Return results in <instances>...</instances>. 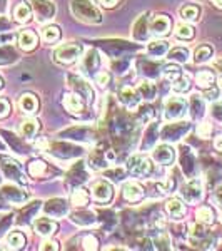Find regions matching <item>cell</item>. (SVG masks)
I'll return each instance as SVG.
<instances>
[{"label":"cell","mask_w":222,"mask_h":251,"mask_svg":"<svg viewBox=\"0 0 222 251\" xmlns=\"http://www.w3.org/2000/svg\"><path fill=\"white\" fill-rule=\"evenodd\" d=\"M211 132H212V126L209 123H202L197 127V134H199V137H204V139H207L211 136Z\"/></svg>","instance_id":"cell-37"},{"label":"cell","mask_w":222,"mask_h":251,"mask_svg":"<svg viewBox=\"0 0 222 251\" xmlns=\"http://www.w3.org/2000/svg\"><path fill=\"white\" fill-rule=\"evenodd\" d=\"M109 80H111V75H109L107 72H97L95 82L99 84L100 87H106L107 84H109Z\"/></svg>","instance_id":"cell-39"},{"label":"cell","mask_w":222,"mask_h":251,"mask_svg":"<svg viewBox=\"0 0 222 251\" xmlns=\"http://www.w3.org/2000/svg\"><path fill=\"white\" fill-rule=\"evenodd\" d=\"M119 2H120V0H99L100 5L106 7V9H112V7H115Z\"/></svg>","instance_id":"cell-43"},{"label":"cell","mask_w":222,"mask_h":251,"mask_svg":"<svg viewBox=\"0 0 222 251\" xmlns=\"http://www.w3.org/2000/svg\"><path fill=\"white\" fill-rule=\"evenodd\" d=\"M70 203L74 204V206H79V208L86 206L89 203V194H87L86 189L77 188L75 191H72V194H70Z\"/></svg>","instance_id":"cell-28"},{"label":"cell","mask_w":222,"mask_h":251,"mask_svg":"<svg viewBox=\"0 0 222 251\" xmlns=\"http://www.w3.org/2000/svg\"><path fill=\"white\" fill-rule=\"evenodd\" d=\"M70 9H72V14H74L80 22H86V24L102 22V14H100L99 9H97L90 0H72Z\"/></svg>","instance_id":"cell-1"},{"label":"cell","mask_w":222,"mask_h":251,"mask_svg":"<svg viewBox=\"0 0 222 251\" xmlns=\"http://www.w3.org/2000/svg\"><path fill=\"white\" fill-rule=\"evenodd\" d=\"M204 97L209 100H216L217 97H219V89H217L216 86L209 87V89H204Z\"/></svg>","instance_id":"cell-40"},{"label":"cell","mask_w":222,"mask_h":251,"mask_svg":"<svg viewBox=\"0 0 222 251\" xmlns=\"http://www.w3.org/2000/svg\"><path fill=\"white\" fill-rule=\"evenodd\" d=\"M180 196H182L189 204L199 203L200 198H202V184H200L197 179L187 181V183L180 188Z\"/></svg>","instance_id":"cell-5"},{"label":"cell","mask_w":222,"mask_h":251,"mask_svg":"<svg viewBox=\"0 0 222 251\" xmlns=\"http://www.w3.org/2000/svg\"><path fill=\"white\" fill-rule=\"evenodd\" d=\"M34 229L35 233L40 234V236H50V234H54L55 231H57V223L52 221L50 218H37L34 223Z\"/></svg>","instance_id":"cell-9"},{"label":"cell","mask_w":222,"mask_h":251,"mask_svg":"<svg viewBox=\"0 0 222 251\" xmlns=\"http://www.w3.org/2000/svg\"><path fill=\"white\" fill-rule=\"evenodd\" d=\"M214 5L219 7V9H222V0H214Z\"/></svg>","instance_id":"cell-49"},{"label":"cell","mask_w":222,"mask_h":251,"mask_svg":"<svg viewBox=\"0 0 222 251\" xmlns=\"http://www.w3.org/2000/svg\"><path fill=\"white\" fill-rule=\"evenodd\" d=\"M196 216H197V221L202 223V225H212L214 218H216L214 216V211L209 206H200V208L197 209Z\"/></svg>","instance_id":"cell-29"},{"label":"cell","mask_w":222,"mask_h":251,"mask_svg":"<svg viewBox=\"0 0 222 251\" xmlns=\"http://www.w3.org/2000/svg\"><path fill=\"white\" fill-rule=\"evenodd\" d=\"M169 52V44L165 40H154L147 46V54L151 57H162Z\"/></svg>","instance_id":"cell-17"},{"label":"cell","mask_w":222,"mask_h":251,"mask_svg":"<svg viewBox=\"0 0 222 251\" xmlns=\"http://www.w3.org/2000/svg\"><path fill=\"white\" fill-rule=\"evenodd\" d=\"M165 209H167V213L171 214V218H174V220H180L185 214V206L179 198L169 200L167 204H165Z\"/></svg>","instance_id":"cell-14"},{"label":"cell","mask_w":222,"mask_h":251,"mask_svg":"<svg viewBox=\"0 0 222 251\" xmlns=\"http://www.w3.org/2000/svg\"><path fill=\"white\" fill-rule=\"evenodd\" d=\"M182 75V72H180V67L179 66H167L164 69V77L167 79V80H177Z\"/></svg>","instance_id":"cell-35"},{"label":"cell","mask_w":222,"mask_h":251,"mask_svg":"<svg viewBox=\"0 0 222 251\" xmlns=\"http://www.w3.org/2000/svg\"><path fill=\"white\" fill-rule=\"evenodd\" d=\"M64 106L67 107V111L74 112V114H79V112L84 111V102L80 99V96L77 94H68L64 99Z\"/></svg>","instance_id":"cell-19"},{"label":"cell","mask_w":222,"mask_h":251,"mask_svg":"<svg viewBox=\"0 0 222 251\" xmlns=\"http://www.w3.org/2000/svg\"><path fill=\"white\" fill-rule=\"evenodd\" d=\"M14 17H15V20H17V22H20V24L29 22L30 17H32V9H30L29 3H19V5L15 7Z\"/></svg>","instance_id":"cell-24"},{"label":"cell","mask_w":222,"mask_h":251,"mask_svg":"<svg viewBox=\"0 0 222 251\" xmlns=\"http://www.w3.org/2000/svg\"><path fill=\"white\" fill-rule=\"evenodd\" d=\"M221 223H222V214H221Z\"/></svg>","instance_id":"cell-51"},{"label":"cell","mask_w":222,"mask_h":251,"mask_svg":"<svg viewBox=\"0 0 222 251\" xmlns=\"http://www.w3.org/2000/svg\"><path fill=\"white\" fill-rule=\"evenodd\" d=\"M191 111H192L194 117H199V116L204 114V102H202V99H200L199 96H192V99H191Z\"/></svg>","instance_id":"cell-33"},{"label":"cell","mask_w":222,"mask_h":251,"mask_svg":"<svg viewBox=\"0 0 222 251\" xmlns=\"http://www.w3.org/2000/svg\"><path fill=\"white\" fill-rule=\"evenodd\" d=\"M139 92L144 99L152 100L155 97V86L152 82H149V80H144V82L139 84Z\"/></svg>","instance_id":"cell-30"},{"label":"cell","mask_w":222,"mask_h":251,"mask_svg":"<svg viewBox=\"0 0 222 251\" xmlns=\"http://www.w3.org/2000/svg\"><path fill=\"white\" fill-rule=\"evenodd\" d=\"M97 67H99V57H97V52L95 50H89L87 55L84 57L82 71H87V69H89V72H95Z\"/></svg>","instance_id":"cell-27"},{"label":"cell","mask_w":222,"mask_h":251,"mask_svg":"<svg viewBox=\"0 0 222 251\" xmlns=\"http://www.w3.org/2000/svg\"><path fill=\"white\" fill-rule=\"evenodd\" d=\"M169 59L177 60V62H187L189 50L185 47H174L172 50H169Z\"/></svg>","instance_id":"cell-31"},{"label":"cell","mask_w":222,"mask_h":251,"mask_svg":"<svg viewBox=\"0 0 222 251\" xmlns=\"http://www.w3.org/2000/svg\"><path fill=\"white\" fill-rule=\"evenodd\" d=\"M40 250H44V251H45V250H59V246H57V243H55V241H45L42 246H40Z\"/></svg>","instance_id":"cell-44"},{"label":"cell","mask_w":222,"mask_h":251,"mask_svg":"<svg viewBox=\"0 0 222 251\" xmlns=\"http://www.w3.org/2000/svg\"><path fill=\"white\" fill-rule=\"evenodd\" d=\"M216 69H217V71H219V74L222 75V60H219V62L216 64Z\"/></svg>","instance_id":"cell-48"},{"label":"cell","mask_w":222,"mask_h":251,"mask_svg":"<svg viewBox=\"0 0 222 251\" xmlns=\"http://www.w3.org/2000/svg\"><path fill=\"white\" fill-rule=\"evenodd\" d=\"M122 194H124V198H126V201H129V203H137V201H140L144 198V189L140 188L137 183H127L126 186H124Z\"/></svg>","instance_id":"cell-12"},{"label":"cell","mask_w":222,"mask_h":251,"mask_svg":"<svg viewBox=\"0 0 222 251\" xmlns=\"http://www.w3.org/2000/svg\"><path fill=\"white\" fill-rule=\"evenodd\" d=\"M84 248H86V250H95L97 248V240L94 236H90V234H89V236L84 238Z\"/></svg>","instance_id":"cell-42"},{"label":"cell","mask_w":222,"mask_h":251,"mask_svg":"<svg viewBox=\"0 0 222 251\" xmlns=\"http://www.w3.org/2000/svg\"><path fill=\"white\" fill-rule=\"evenodd\" d=\"M152 157H154L159 164L171 166L172 163H174V159H176V151H174V148H171V146L160 144V146H157V148L154 149Z\"/></svg>","instance_id":"cell-7"},{"label":"cell","mask_w":222,"mask_h":251,"mask_svg":"<svg viewBox=\"0 0 222 251\" xmlns=\"http://www.w3.org/2000/svg\"><path fill=\"white\" fill-rule=\"evenodd\" d=\"M25 236H23L22 231H10L9 236H7V245H9L10 250H20L25 246Z\"/></svg>","instance_id":"cell-21"},{"label":"cell","mask_w":222,"mask_h":251,"mask_svg":"<svg viewBox=\"0 0 222 251\" xmlns=\"http://www.w3.org/2000/svg\"><path fill=\"white\" fill-rule=\"evenodd\" d=\"M211 114L216 121L222 123V102H214L211 107Z\"/></svg>","instance_id":"cell-38"},{"label":"cell","mask_w":222,"mask_h":251,"mask_svg":"<svg viewBox=\"0 0 222 251\" xmlns=\"http://www.w3.org/2000/svg\"><path fill=\"white\" fill-rule=\"evenodd\" d=\"M19 106L25 114H34V112H37V109H39V100L34 94L25 92V94H22V97H20Z\"/></svg>","instance_id":"cell-13"},{"label":"cell","mask_w":222,"mask_h":251,"mask_svg":"<svg viewBox=\"0 0 222 251\" xmlns=\"http://www.w3.org/2000/svg\"><path fill=\"white\" fill-rule=\"evenodd\" d=\"M176 37L180 40H191L194 37V29L189 24H180L176 27Z\"/></svg>","instance_id":"cell-32"},{"label":"cell","mask_w":222,"mask_h":251,"mask_svg":"<svg viewBox=\"0 0 222 251\" xmlns=\"http://www.w3.org/2000/svg\"><path fill=\"white\" fill-rule=\"evenodd\" d=\"M212 57V47L211 46H199L194 52V62L196 64H202L207 62Z\"/></svg>","instance_id":"cell-25"},{"label":"cell","mask_w":222,"mask_h":251,"mask_svg":"<svg viewBox=\"0 0 222 251\" xmlns=\"http://www.w3.org/2000/svg\"><path fill=\"white\" fill-rule=\"evenodd\" d=\"M127 171L132 176L137 177H147L152 173V164L149 161V157H145L142 154H134L132 157H129L127 161Z\"/></svg>","instance_id":"cell-4"},{"label":"cell","mask_w":222,"mask_h":251,"mask_svg":"<svg viewBox=\"0 0 222 251\" xmlns=\"http://www.w3.org/2000/svg\"><path fill=\"white\" fill-rule=\"evenodd\" d=\"M37 131H39V121L35 119H25L20 124V134H22V137H25V139L35 137Z\"/></svg>","instance_id":"cell-20"},{"label":"cell","mask_w":222,"mask_h":251,"mask_svg":"<svg viewBox=\"0 0 222 251\" xmlns=\"http://www.w3.org/2000/svg\"><path fill=\"white\" fill-rule=\"evenodd\" d=\"M112 198V186L107 181H97L92 186V200L97 203H109Z\"/></svg>","instance_id":"cell-8"},{"label":"cell","mask_w":222,"mask_h":251,"mask_svg":"<svg viewBox=\"0 0 222 251\" xmlns=\"http://www.w3.org/2000/svg\"><path fill=\"white\" fill-rule=\"evenodd\" d=\"M119 99H120V102H122L124 106L129 107V109H135L137 106H139V96H137V92L132 87H122V89H120Z\"/></svg>","instance_id":"cell-11"},{"label":"cell","mask_w":222,"mask_h":251,"mask_svg":"<svg viewBox=\"0 0 222 251\" xmlns=\"http://www.w3.org/2000/svg\"><path fill=\"white\" fill-rule=\"evenodd\" d=\"M45 211L48 214H52L54 218H60L67 213V206L62 200H50L45 204Z\"/></svg>","instance_id":"cell-18"},{"label":"cell","mask_w":222,"mask_h":251,"mask_svg":"<svg viewBox=\"0 0 222 251\" xmlns=\"http://www.w3.org/2000/svg\"><path fill=\"white\" fill-rule=\"evenodd\" d=\"M35 146H37L39 149H47L48 148V143H47L45 137H39L37 143H35Z\"/></svg>","instance_id":"cell-45"},{"label":"cell","mask_w":222,"mask_h":251,"mask_svg":"<svg viewBox=\"0 0 222 251\" xmlns=\"http://www.w3.org/2000/svg\"><path fill=\"white\" fill-rule=\"evenodd\" d=\"M151 30L157 37H164V35H167L169 30H171V20L165 17V15H155V17L151 20Z\"/></svg>","instance_id":"cell-10"},{"label":"cell","mask_w":222,"mask_h":251,"mask_svg":"<svg viewBox=\"0 0 222 251\" xmlns=\"http://www.w3.org/2000/svg\"><path fill=\"white\" fill-rule=\"evenodd\" d=\"M0 87H2V79H0Z\"/></svg>","instance_id":"cell-50"},{"label":"cell","mask_w":222,"mask_h":251,"mask_svg":"<svg viewBox=\"0 0 222 251\" xmlns=\"http://www.w3.org/2000/svg\"><path fill=\"white\" fill-rule=\"evenodd\" d=\"M35 10L37 20L40 24H45L47 20H50L55 14V5L48 0H29Z\"/></svg>","instance_id":"cell-6"},{"label":"cell","mask_w":222,"mask_h":251,"mask_svg":"<svg viewBox=\"0 0 222 251\" xmlns=\"http://www.w3.org/2000/svg\"><path fill=\"white\" fill-rule=\"evenodd\" d=\"M19 46L22 50H32L37 46V35L30 30H23L19 34Z\"/></svg>","instance_id":"cell-16"},{"label":"cell","mask_w":222,"mask_h":251,"mask_svg":"<svg viewBox=\"0 0 222 251\" xmlns=\"http://www.w3.org/2000/svg\"><path fill=\"white\" fill-rule=\"evenodd\" d=\"M80 54H82V47L79 44H64L54 50V59L55 62L68 66V64L75 62L80 57Z\"/></svg>","instance_id":"cell-3"},{"label":"cell","mask_w":222,"mask_h":251,"mask_svg":"<svg viewBox=\"0 0 222 251\" xmlns=\"http://www.w3.org/2000/svg\"><path fill=\"white\" fill-rule=\"evenodd\" d=\"M189 87H191V82H189L187 77H182V75L172 82V89H174V92H177V94H182V92L189 91Z\"/></svg>","instance_id":"cell-34"},{"label":"cell","mask_w":222,"mask_h":251,"mask_svg":"<svg viewBox=\"0 0 222 251\" xmlns=\"http://www.w3.org/2000/svg\"><path fill=\"white\" fill-rule=\"evenodd\" d=\"M187 111H189V104L185 102V99H182V97H171L165 102L164 117L167 121H179L185 117Z\"/></svg>","instance_id":"cell-2"},{"label":"cell","mask_w":222,"mask_h":251,"mask_svg":"<svg viewBox=\"0 0 222 251\" xmlns=\"http://www.w3.org/2000/svg\"><path fill=\"white\" fill-rule=\"evenodd\" d=\"M44 171H45V163L44 161H32V163L29 164V173L32 174L34 177H39L42 176Z\"/></svg>","instance_id":"cell-36"},{"label":"cell","mask_w":222,"mask_h":251,"mask_svg":"<svg viewBox=\"0 0 222 251\" xmlns=\"http://www.w3.org/2000/svg\"><path fill=\"white\" fill-rule=\"evenodd\" d=\"M2 168H3V171H5V174L10 177V179H17V181H20V183H23L22 168H20L19 163H15V161H12V159H3Z\"/></svg>","instance_id":"cell-15"},{"label":"cell","mask_w":222,"mask_h":251,"mask_svg":"<svg viewBox=\"0 0 222 251\" xmlns=\"http://www.w3.org/2000/svg\"><path fill=\"white\" fill-rule=\"evenodd\" d=\"M200 15V9L194 3H187L180 9V17H182L185 22H196Z\"/></svg>","instance_id":"cell-23"},{"label":"cell","mask_w":222,"mask_h":251,"mask_svg":"<svg viewBox=\"0 0 222 251\" xmlns=\"http://www.w3.org/2000/svg\"><path fill=\"white\" fill-rule=\"evenodd\" d=\"M214 146H216L217 151H221V152H222V134L216 137V141H214Z\"/></svg>","instance_id":"cell-46"},{"label":"cell","mask_w":222,"mask_h":251,"mask_svg":"<svg viewBox=\"0 0 222 251\" xmlns=\"http://www.w3.org/2000/svg\"><path fill=\"white\" fill-rule=\"evenodd\" d=\"M216 200H217V203L222 204V188H219L216 191Z\"/></svg>","instance_id":"cell-47"},{"label":"cell","mask_w":222,"mask_h":251,"mask_svg":"<svg viewBox=\"0 0 222 251\" xmlns=\"http://www.w3.org/2000/svg\"><path fill=\"white\" fill-rule=\"evenodd\" d=\"M10 111V104L7 99H3V97H0V117H5L9 114Z\"/></svg>","instance_id":"cell-41"},{"label":"cell","mask_w":222,"mask_h":251,"mask_svg":"<svg viewBox=\"0 0 222 251\" xmlns=\"http://www.w3.org/2000/svg\"><path fill=\"white\" fill-rule=\"evenodd\" d=\"M196 82L199 87L209 89L214 86V82H216V75H214L212 71H200L199 74L196 75Z\"/></svg>","instance_id":"cell-22"},{"label":"cell","mask_w":222,"mask_h":251,"mask_svg":"<svg viewBox=\"0 0 222 251\" xmlns=\"http://www.w3.org/2000/svg\"><path fill=\"white\" fill-rule=\"evenodd\" d=\"M42 39L47 44H54L60 39V29L57 25H45L42 29Z\"/></svg>","instance_id":"cell-26"}]
</instances>
